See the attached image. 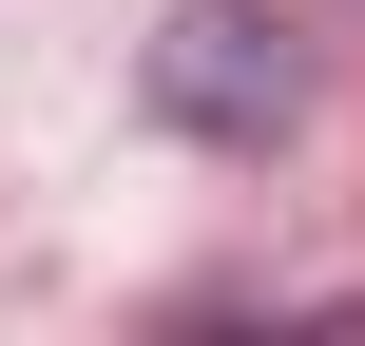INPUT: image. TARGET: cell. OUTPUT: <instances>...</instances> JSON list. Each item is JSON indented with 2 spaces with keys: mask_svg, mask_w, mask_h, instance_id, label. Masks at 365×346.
<instances>
[{
  "mask_svg": "<svg viewBox=\"0 0 365 346\" xmlns=\"http://www.w3.org/2000/svg\"><path fill=\"white\" fill-rule=\"evenodd\" d=\"M154 96H173L192 135H231V154H269V135L308 116V58H289V19H250V0H192V19L154 39Z\"/></svg>",
  "mask_w": 365,
  "mask_h": 346,
  "instance_id": "cell-1",
  "label": "cell"
}]
</instances>
